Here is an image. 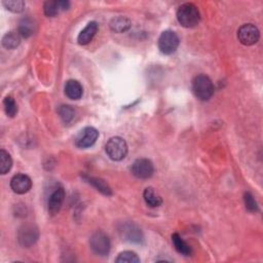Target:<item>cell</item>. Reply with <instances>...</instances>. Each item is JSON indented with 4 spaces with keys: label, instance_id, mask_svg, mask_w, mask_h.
<instances>
[{
    "label": "cell",
    "instance_id": "1",
    "mask_svg": "<svg viewBox=\"0 0 263 263\" xmlns=\"http://www.w3.org/2000/svg\"><path fill=\"white\" fill-rule=\"evenodd\" d=\"M214 84L209 76L200 74L192 80V92L201 101H208L214 95Z\"/></svg>",
    "mask_w": 263,
    "mask_h": 263
},
{
    "label": "cell",
    "instance_id": "2",
    "mask_svg": "<svg viewBox=\"0 0 263 263\" xmlns=\"http://www.w3.org/2000/svg\"><path fill=\"white\" fill-rule=\"evenodd\" d=\"M177 19L181 26L185 28H194L200 23V10L195 4L184 3L178 8Z\"/></svg>",
    "mask_w": 263,
    "mask_h": 263
},
{
    "label": "cell",
    "instance_id": "3",
    "mask_svg": "<svg viewBox=\"0 0 263 263\" xmlns=\"http://www.w3.org/2000/svg\"><path fill=\"white\" fill-rule=\"evenodd\" d=\"M107 155L114 162H119L125 159L128 154V145L120 137H112L105 146Z\"/></svg>",
    "mask_w": 263,
    "mask_h": 263
},
{
    "label": "cell",
    "instance_id": "4",
    "mask_svg": "<svg viewBox=\"0 0 263 263\" xmlns=\"http://www.w3.org/2000/svg\"><path fill=\"white\" fill-rule=\"evenodd\" d=\"M179 46V37L174 31H164L159 38V48L165 55H172Z\"/></svg>",
    "mask_w": 263,
    "mask_h": 263
},
{
    "label": "cell",
    "instance_id": "5",
    "mask_svg": "<svg viewBox=\"0 0 263 263\" xmlns=\"http://www.w3.org/2000/svg\"><path fill=\"white\" fill-rule=\"evenodd\" d=\"M92 251L98 256H107L110 252V240L103 232L95 233L90 240Z\"/></svg>",
    "mask_w": 263,
    "mask_h": 263
},
{
    "label": "cell",
    "instance_id": "6",
    "mask_svg": "<svg viewBox=\"0 0 263 263\" xmlns=\"http://www.w3.org/2000/svg\"><path fill=\"white\" fill-rule=\"evenodd\" d=\"M260 37L258 28L253 24H245L238 31V38L244 45H253Z\"/></svg>",
    "mask_w": 263,
    "mask_h": 263
},
{
    "label": "cell",
    "instance_id": "7",
    "mask_svg": "<svg viewBox=\"0 0 263 263\" xmlns=\"http://www.w3.org/2000/svg\"><path fill=\"white\" fill-rule=\"evenodd\" d=\"M99 137V132L93 127H86L82 129L75 138V145L78 148L85 149L93 146Z\"/></svg>",
    "mask_w": 263,
    "mask_h": 263
},
{
    "label": "cell",
    "instance_id": "8",
    "mask_svg": "<svg viewBox=\"0 0 263 263\" xmlns=\"http://www.w3.org/2000/svg\"><path fill=\"white\" fill-rule=\"evenodd\" d=\"M132 173L138 179H148L154 173V166L147 159H139L132 166Z\"/></svg>",
    "mask_w": 263,
    "mask_h": 263
},
{
    "label": "cell",
    "instance_id": "9",
    "mask_svg": "<svg viewBox=\"0 0 263 263\" xmlns=\"http://www.w3.org/2000/svg\"><path fill=\"white\" fill-rule=\"evenodd\" d=\"M38 237H39V233L36 227L31 224H27L22 226L20 229L19 235H17V240H19V243L23 247L29 248L36 243Z\"/></svg>",
    "mask_w": 263,
    "mask_h": 263
},
{
    "label": "cell",
    "instance_id": "10",
    "mask_svg": "<svg viewBox=\"0 0 263 263\" xmlns=\"http://www.w3.org/2000/svg\"><path fill=\"white\" fill-rule=\"evenodd\" d=\"M65 200V190L62 186H57L51 194L47 201V209L51 215H56L62 208V205Z\"/></svg>",
    "mask_w": 263,
    "mask_h": 263
},
{
    "label": "cell",
    "instance_id": "11",
    "mask_svg": "<svg viewBox=\"0 0 263 263\" xmlns=\"http://www.w3.org/2000/svg\"><path fill=\"white\" fill-rule=\"evenodd\" d=\"M119 233L125 241L130 243H141L143 241V234L141 230L133 223L122 224L119 229Z\"/></svg>",
    "mask_w": 263,
    "mask_h": 263
},
{
    "label": "cell",
    "instance_id": "12",
    "mask_svg": "<svg viewBox=\"0 0 263 263\" xmlns=\"http://www.w3.org/2000/svg\"><path fill=\"white\" fill-rule=\"evenodd\" d=\"M32 181L25 174H17L10 180V188L16 195H25L31 189Z\"/></svg>",
    "mask_w": 263,
    "mask_h": 263
},
{
    "label": "cell",
    "instance_id": "13",
    "mask_svg": "<svg viewBox=\"0 0 263 263\" xmlns=\"http://www.w3.org/2000/svg\"><path fill=\"white\" fill-rule=\"evenodd\" d=\"M70 7V2L66 0H59V1H46L43 5L44 14L49 17H54L60 12L67 10Z\"/></svg>",
    "mask_w": 263,
    "mask_h": 263
},
{
    "label": "cell",
    "instance_id": "14",
    "mask_svg": "<svg viewBox=\"0 0 263 263\" xmlns=\"http://www.w3.org/2000/svg\"><path fill=\"white\" fill-rule=\"evenodd\" d=\"M99 29V25L97 22H91L86 25V27L79 33L77 41L81 45H85L87 43H90L93 38L95 37V35L97 34Z\"/></svg>",
    "mask_w": 263,
    "mask_h": 263
},
{
    "label": "cell",
    "instance_id": "15",
    "mask_svg": "<svg viewBox=\"0 0 263 263\" xmlns=\"http://www.w3.org/2000/svg\"><path fill=\"white\" fill-rule=\"evenodd\" d=\"M65 95L71 100H79L83 95V89L80 82L69 79L65 84Z\"/></svg>",
    "mask_w": 263,
    "mask_h": 263
},
{
    "label": "cell",
    "instance_id": "16",
    "mask_svg": "<svg viewBox=\"0 0 263 263\" xmlns=\"http://www.w3.org/2000/svg\"><path fill=\"white\" fill-rule=\"evenodd\" d=\"M82 177L85 180V182H87L92 186H94L98 191L101 192L102 195L107 196V197L112 195V191H111V188L109 187V185L105 181H103L102 179L91 177V176H86V175H83Z\"/></svg>",
    "mask_w": 263,
    "mask_h": 263
},
{
    "label": "cell",
    "instance_id": "17",
    "mask_svg": "<svg viewBox=\"0 0 263 263\" xmlns=\"http://www.w3.org/2000/svg\"><path fill=\"white\" fill-rule=\"evenodd\" d=\"M143 198L145 203L151 208H157L162 206L163 199L152 187H147L143 192Z\"/></svg>",
    "mask_w": 263,
    "mask_h": 263
},
{
    "label": "cell",
    "instance_id": "18",
    "mask_svg": "<svg viewBox=\"0 0 263 263\" xmlns=\"http://www.w3.org/2000/svg\"><path fill=\"white\" fill-rule=\"evenodd\" d=\"M132 26L131 21L126 16H116L110 22V28L113 32L124 33L128 31Z\"/></svg>",
    "mask_w": 263,
    "mask_h": 263
},
{
    "label": "cell",
    "instance_id": "19",
    "mask_svg": "<svg viewBox=\"0 0 263 263\" xmlns=\"http://www.w3.org/2000/svg\"><path fill=\"white\" fill-rule=\"evenodd\" d=\"M21 37L22 36L19 34V32H14V31L8 32L2 38V45L6 49H13L20 45Z\"/></svg>",
    "mask_w": 263,
    "mask_h": 263
},
{
    "label": "cell",
    "instance_id": "20",
    "mask_svg": "<svg viewBox=\"0 0 263 263\" xmlns=\"http://www.w3.org/2000/svg\"><path fill=\"white\" fill-rule=\"evenodd\" d=\"M172 242L175 249L176 251L184 256H189L191 254V248L189 245L178 235V234H174L172 236Z\"/></svg>",
    "mask_w": 263,
    "mask_h": 263
},
{
    "label": "cell",
    "instance_id": "21",
    "mask_svg": "<svg viewBox=\"0 0 263 263\" xmlns=\"http://www.w3.org/2000/svg\"><path fill=\"white\" fill-rule=\"evenodd\" d=\"M35 31V24L34 22L29 19V17H25V19L21 20L19 23V28H17V32L24 38H28L34 34Z\"/></svg>",
    "mask_w": 263,
    "mask_h": 263
},
{
    "label": "cell",
    "instance_id": "22",
    "mask_svg": "<svg viewBox=\"0 0 263 263\" xmlns=\"http://www.w3.org/2000/svg\"><path fill=\"white\" fill-rule=\"evenodd\" d=\"M12 167V160L10 155L3 149L0 151V173L2 175L7 174Z\"/></svg>",
    "mask_w": 263,
    "mask_h": 263
},
{
    "label": "cell",
    "instance_id": "23",
    "mask_svg": "<svg viewBox=\"0 0 263 263\" xmlns=\"http://www.w3.org/2000/svg\"><path fill=\"white\" fill-rule=\"evenodd\" d=\"M58 114L65 124H68V122H70L74 118L75 111L71 106H69V105H61L58 108Z\"/></svg>",
    "mask_w": 263,
    "mask_h": 263
},
{
    "label": "cell",
    "instance_id": "24",
    "mask_svg": "<svg viewBox=\"0 0 263 263\" xmlns=\"http://www.w3.org/2000/svg\"><path fill=\"white\" fill-rule=\"evenodd\" d=\"M115 261L118 263H139L140 258L138 257V255L135 252L125 251V252H121L117 256Z\"/></svg>",
    "mask_w": 263,
    "mask_h": 263
},
{
    "label": "cell",
    "instance_id": "25",
    "mask_svg": "<svg viewBox=\"0 0 263 263\" xmlns=\"http://www.w3.org/2000/svg\"><path fill=\"white\" fill-rule=\"evenodd\" d=\"M3 5L6 9L15 13L22 12L25 8V2L23 0H7V1H3Z\"/></svg>",
    "mask_w": 263,
    "mask_h": 263
},
{
    "label": "cell",
    "instance_id": "26",
    "mask_svg": "<svg viewBox=\"0 0 263 263\" xmlns=\"http://www.w3.org/2000/svg\"><path fill=\"white\" fill-rule=\"evenodd\" d=\"M3 105H4V110H5V113L7 114V116L13 117L16 115L17 106H16V103L12 97L7 96L3 101Z\"/></svg>",
    "mask_w": 263,
    "mask_h": 263
},
{
    "label": "cell",
    "instance_id": "27",
    "mask_svg": "<svg viewBox=\"0 0 263 263\" xmlns=\"http://www.w3.org/2000/svg\"><path fill=\"white\" fill-rule=\"evenodd\" d=\"M244 202L246 209L250 212H257L258 211V205L254 199V197L250 194V192H246L244 195Z\"/></svg>",
    "mask_w": 263,
    "mask_h": 263
}]
</instances>
